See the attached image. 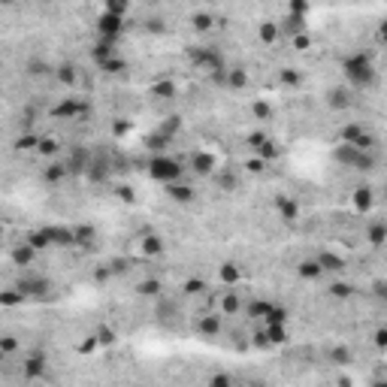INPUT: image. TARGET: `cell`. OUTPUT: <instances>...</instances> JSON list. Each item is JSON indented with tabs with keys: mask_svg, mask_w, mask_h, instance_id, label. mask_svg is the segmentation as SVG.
<instances>
[{
	"mask_svg": "<svg viewBox=\"0 0 387 387\" xmlns=\"http://www.w3.org/2000/svg\"><path fill=\"white\" fill-rule=\"evenodd\" d=\"M275 37H278V24H272V22L260 24V40L263 43H275Z\"/></svg>",
	"mask_w": 387,
	"mask_h": 387,
	"instance_id": "14",
	"label": "cell"
},
{
	"mask_svg": "<svg viewBox=\"0 0 387 387\" xmlns=\"http://www.w3.org/2000/svg\"><path fill=\"white\" fill-rule=\"evenodd\" d=\"M254 112H257L260 118H269V106H266V103H257V106H254Z\"/></svg>",
	"mask_w": 387,
	"mask_h": 387,
	"instance_id": "35",
	"label": "cell"
},
{
	"mask_svg": "<svg viewBox=\"0 0 387 387\" xmlns=\"http://www.w3.org/2000/svg\"><path fill=\"white\" fill-rule=\"evenodd\" d=\"M281 27H285V33H290V37H296V33H303L306 30V15H288V19H285V24H281Z\"/></svg>",
	"mask_w": 387,
	"mask_h": 387,
	"instance_id": "6",
	"label": "cell"
},
{
	"mask_svg": "<svg viewBox=\"0 0 387 387\" xmlns=\"http://www.w3.org/2000/svg\"><path fill=\"white\" fill-rule=\"evenodd\" d=\"M263 339L266 342H272V345H281L288 339V330H285V324H266V333H263Z\"/></svg>",
	"mask_w": 387,
	"mask_h": 387,
	"instance_id": "5",
	"label": "cell"
},
{
	"mask_svg": "<svg viewBox=\"0 0 387 387\" xmlns=\"http://www.w3.org/2000/svg\"><path fill=\"white\" fill-rule=\"evenodd\" d=\"M330 293H333V296H348V293H351V288H348V285H333V288H330Z\"/></svg>",
	"mask_w": 387,
	"mask_h": 387,
	"instance_id": "34",
	"label": "cell"
},
{
	"mask_svg": "<svg viewBox=\"0 0 387 387\" xmlns=\"http://www.w3.org/2000/svg\"><path fill=\"white\" fill-rule=\"evenodd\" d=\"M82 112H85V103H79V100H67L64 106H58L55 115H70V118H73V115H82Z\"/></svg>",
	"mask_w": 387,
	"mask_h": 387,
	"instance_id": "11",
	"label": "cell"
},
{
	"mask_svg": "<svg viewBox=\"0 0 387 387\" xmlns=\"http://www.w3.org/2000/svg\"><path fill=\"white\" fill-rule=\"evenodd\" d=\"M167 191H169V197H172V200H179V203H191V200H194V191H191V188H185V185L169 182V185H167Z\"/></svg>",
	"mask_w": 387,
	"mask_h": 387,
	"instance_id": "8",
	"label": "cell"
},
{
	"mask_svg": "<svg viewBox=\"0 0 387 387\" xmlns=\"http://www.w3.org/2000/svg\"><path fill=\"white\" fill-rule=\"evenodd\" d=\"M148 172H151V179L169 185V182H179L182 179V164L172 161V157H154V161L148 164Z\"/></svg>",
	"mask_w": 387,
	"mask_h": 387,
	"instance_id": "2",
	"label": "cell"
},
{
	"mask_svg": "<svg viewBox=\"0 0 387 387\" xmlns=\"http://www.w3.org/2000/svg\"><path fill=\"white\" fill-rule=\"evenodd\" d=\"M43 372V360L40 357H33V360H27V378H33V375H40Z\"/></svg>",
	"mask_w": 387,
	"mask_h": 387,
	"instance_id": "24",
	"label": "cell"
},
{
	"mask_svg": "<svg viewBox=\"0 0 387 387\" xmlns=\"http://www.w3.org/2000/svg\"><path fill=\"white\" fill-rule=\"evenodd\" d=\"M40 143V139L37 136H22L19 139V143H15V148H19V151H24V148H33V145H37Z\"/></svg>",
	"mask_w": 387,
	"mask_h": 387,
	"instance_id": "26",
	"label": "cell"
},
{
	"mask_svg": "<svg viewBox=\"0 0 387 387\" xmlns=\"http://www.w3.org/2000/svg\"><path fill=\"white\" fill-rule=\"evenodd\" d=\"M200 288H203V281H188V290H191V293H194V290H200Z\"/></svg>",
	"mask_w": 387,
	"mask_h": 387,
	"instance_id": "38",
	"label": "cell"
},
{
	"mask_svg": "<svg viewBox=\"0 0 387 387\" xmlns=\"http://www.w3.org/2000/svg\"><path fill=\"white\" fill-rule=\"evenodd\" d=\"M306 9H309L306 0H293V3H290V12H293V15H306Z\"/></svg>",
	"mask_w": 387,
	"mask_h": 387,
	"instance_id": "32",
	"label": "cell"
},
{
	"mask_svg": "<svg viewBox=\"0 0 387 387\" xmlns=\"http://www.w3.org/2000/svg\"><path fill=\"white\" fill-rule=\"evenodd\" d=\"M200 330L206 333V336H218V330H221V318H218V314H206V318L200 321Z\"/></svg>",
	"mask_w": 387,
	"mask_h": 387,
	"instance_id": "10",
	"label": "cell"
},
{
	"mask_svg": "<svg viewBox=\"0 0 387 387\" xmlns=\"http://www.w3.org/2000/svg\"><path fill=\"white\" fill-rule=\"evenodd\" d=\"M278 209H281V218H285V221H293V218H296V203L278 200Z\"/></svg>",
	"mask_w": 387,
	"mask_h": 387,
	"instance_id": "16",
	"label": "cell"
},
{
	"mask_svg": "<svg viewBox=\"0 0 387 387\" xmlns=\"http://www.w3.org/2000/svg\"><path fill=\"white\" fill-rule=\"evenodd\" d=\"M245 82H248V79H245L242 70H233V73H230V85L233 88H245Z\"/></svg>",
	"mask_w": 387,
	"mask_h": 387,
	"instance_id": "30",
	"label": "cell"
},
{
	"mask_svg": "<svg viewBox=\"0 0 387 387\" xmlns=\"http://www.w3.org/2000/svg\"><path fill=\"white\" fill-rule=\"evenodd\" d=\"M354 203H357V209H369V206H372V191H369V188H360L357 197H354Z\"/></svg>",
	"mask_w": 387,
	"mask_h": 387,
	"instance_id": "15",
	"label": "cell"
},
{
	"mask_svg": "<svg viewBox=\"0 0 387 387\" xmlns=\"http://www.w3.org/2000/svg\"><path fill=\"white\" fill-rule=\"evenodd\" d=\"M106 9H109V12H118V15H124V12H127V0H106Z\"/></svg>",
	"mask_w": 387,
	"mask_h": 387,
	"instance_id": "20",
	"label": "cell"
},
{
	"mask_svg": "<svg viewBox=\"0 0 387 387\" xmlns=\"http://www.w3.org/2000/svg\"><path fill=\"white\" fill-rule=\"evenodd\" d=\"M172 91H175L172 82H161V85L154 88V94H157V97H172Z\"/></svg>",
	"mask_w": 387,
	"mask_h": 387,
	"instance_id": "27",
	"label": "cell"
},
{
	"mask_svg": "<svg viewBox=\"0 0 387 387\" xmlns=\"http://www.w3.org/2000/svg\"><path fill=\"white\" fill-rule=\"evenodd\" d=\"M139 290L148 293V296H154L157 290H161V285H157V281H143V285H139Z\"/></svg>",
	"mask_w": 387,
	"mask_h": 387,
	"instance_id": "31",
	"label": "cell"
},
{
	"mask_svg": "<svg viewBox=\"0 0 387 387\" xmlns=\"http://www.w3.org/2000/svg\"><path fill=\"white\" fill-rule=\"evenodd\" d=\"M64 172H67L64 167H51V169L46 172V182H61V179H64Z\"/></svg>",
	"mask_w": 387,
	"mask_h": 387,
	"instance_id": "28",
	"label": "cell"
},
{
	"mask_svg": "<svg viewBox=\"0 0 387 387\" xmlns=\"http://www.w3.org/2000/svg\"><path fill=\"white\" fill-rule=\"evenodd\" d=\"M239 309V296L236 293H230V296H224V312L230 314V312H236Z\"/></svg>",
	"mask_w": 387,
	"mask_h": 387,
	"instance_id": "29",
	"label": "cell"
},
{
	"mask_svg": "<svg viewBox=\"0 0 387 387\" xmlns=\"http://www.w3.org/2000/svg\"><path fill=\"white\" fill-rule=\"evenodd\" d=\"M143 251H148V254H157V251H161V239H157V236H148V239L143 242Z\"/></svg>",
	"mask_w": 387,
	"mask_h": 387,
	"instance_id": "21",
	"label": "cell"
},
{
	"mask_svg": "<svg viewBox=\"0 0 387 387\" xmlns=\"http://www.w3.org/2000/svg\"><path fill=\"white\" fill-rule=\"evenodd\" d=\"M121 27H124V15H118V12H103L100 19H97V33L103 40H115L121 37Z\"/></svg>",
	"mask_w": 387,
	"mask_h": 387,
	"instance_id": "3",
	"label": "cell"
},
{
	"mask_svg": "<svg viewBox=\"0 0 387 387\" xmlns=\"http://www.w3.org/2000/svg\"><path fill=\"white\" fill-rule=\"evenodd\" d=\"M239 278H242V272L233 266V263H224V266H221V281H227V285H236Z\"/></svg>",
	"mask_w": 387,
	"mask_h": 387,
	"instance_id": "12",
	"label": "cell"
},
{
	"mask_svg": "<svg viewBox=\"0 0 387 387\" xmlns=\"http://www.w3.org/2000/svg\"><path fill=\"white\" fill-rule=\"evenodd\" d=\"M324 269L318 266V260H306V263H300V275L303 278H318Z\"/></svg>",
	"mask_w": 387,
	"mask_h": 387,
	"instance_id": "13",
	"label": "cell"
},
{
	"mask_svg": "<svg viewBox=\"0 0 387 387\" xmlns=\"http://www.w3.org/2000/svg\"><path fill=\"white\" fill-rule=\"evenodd\" d=\"M167 145H169V139H167L161 130H157V133L148 139V148H154V151H161V148H167Z\"/></svg>",
	"mask_w": 387,
	"mask_h": 387,
	"instance_id": "17",
	"label": "cell"
},
{
	"mask_svg": "<svg viewBox=\"0 0 387 387\" xmlns=\"http://www.w3.org/2000/svg\"><path fill=\"white\" fill-rule=\"evenodd\" d=\"M194 27H197L200 33H206L209 27H212V19H209V15H203V12H200V15H194Z\"/></svg>",
	"mask_w": 387,
	"mask_h": 387,
	"instance_id": "19",
	"label": "cell"
},
{
	"mask_svg": "<svg viewBox=\"0 0 387 387\" xmlns=\"http://www.w3.org/2000/svg\"><path fill=\"white\" fill-rule=\"evenodd\" d=\"M24 300V293L19 290V293H0V303L3 306H15V303H22Z\"/></svg>",
	"mask_w": 387,
	"mask_h": 387,
	"instance_id": "23",
	"label": "cell"
},
{
	"mask_svg": "<svg viewBox=\"0 0 387 387\" xmlns=\"http://www.w3.org/2000/svg\"><path fill=\"white\" fill-rule=\"evenodd\" d=\"M314 260H318V266H321V269H330V272H339V269L345 266V260L336 257V254H318Z\"/></svg>",
	"mask_w": 387,
	"mask_h": 387,
	"instance_id": "7",
	"label": "cell"
},
{
	"mask_svg": "<svg viewBox=\"0 0 387 387\" xmlns=\"http://www.w3.org/2000/svg\"><path fill=\"white\" fill-rule=\"evenodd\" d=\"M61 82H67V85H73V82H76V70H70V67H64V70H61Z\"/></svg>",
	"mask_w": 387,
	"mask_h": 387,
	"instance_id": "33",
	"label": "cell"
},
{
	"mask_svg": "<svg viewBox=\"0 0 387 387\" xmlns=\"http://www.w3.org/2000/svg\"><path fill=\"white\" fill-rule=\"evenodd\" d=\"M369 242H372V245H384V224H372V230H369Z\"/></svg>",
	"mask_w": 387,
	"mask_h": 387,
	"instance_id": "18",
	"label": "cell"
},
{
	"mask_svg": "<svg viewBox=\"0 0 387 387\" xmlns=\"http://www.w3.org/2000/svg\"><path fill=\"white\" fill-rule=\"evenodd\" d=\"M191 167H194V172H197V175H209V172H215L218 157H215V154H209V151H194Z\"/></svg>",
	"mask_w": 387,
	"mask_h": 387,
	"instance_id": "4",
	"label": "cell"
},
{
	"mask_svg": "<svg viewBox=\"0 0 387 387\" xmlns=\"http://www.w3.org/2000/svg\"><path fill=\"white\" fill-rule=\"evenodd\" d=\"M293 46H296V48H306V46H309V37H300V33H296V37H293Z\"/></svg>",
	"mask_w": 387,
	"mask_h": 387,
	"instance_id": "36",
	"label": "cell"
},
{
	"mask_svg": "<svg viewBox=\"0 0 387 387\" xmlns=\"http://www.w3.org/2000/svg\"><path fill=\"white\" fill-rule=\"evenodd\" d=\"M37 145H40L43 154H55V151H58V143H55V139H40Z\"/></svg>",
	"mask_w": 387,
	"mask_h": 387,
	"instance_id": "25",
	"label": "cell"
},
{
	"mask_svg": "<svg viewBox=\"0 0 387 387\" xmlns=\"http://www.w3.org/2000/svg\"><path fill=\"white\" fill-rule=\"evenodd\" d=\"M33 254H37V248H33V245L27 242V245H22V248H15V251H12V260L19 263V266H27V263L33 260Z\"/></svg>",
	"mask_w": 387,
	"mask_h": 387,
	"instance_id": "9",
	"label": "cell"
},
{
	"mask_svg": "<svg viewBox=\"0 0 387 387\" xmlns=\"http://www.w3.org/2000/svg\"><path fill=\"white\" fill-rule=\"evenodd\" d=\"M218 175H221V172H218ZM218 182H221V188H233V175H221Z\"/></svg>",
	"mask_w": 387,
	"mask_h": 387,
	"instance_id": "37",
	"label": "cell"
},
{
	"mask_svg": "<svg viewBox=\"0 0 387 387\" xmlns=\"http://www.w3.org/2000/svg\"><path fill=\"white\" fill-rule=\"evenodd\" d=\"M363 133V127H357V124H351V127H345L342 130V139H345V143H354V139Z\"/></svg>",
	"mask_w": 387,
	"mask_h": 387,
	"instance_id": "22",
	"label": "cell"
},
{
	"mask_svg": "<svg viewBox=\"0 0 387 387\" xmlns=\"http://www.w3.org/2000/svg\"><path fill=\"white\" fill-rule=\"evenodd\" d=\"M342 70L345 76L354 82V85H372L375 82V70H372V61H369V55H363V51H357V55H351L342 61Z\"/></svg>",
	"mask_w": 387,
	"mask_h": 387,
	"instance_id": "1",
	"label": "cell"
}]
</instances>
